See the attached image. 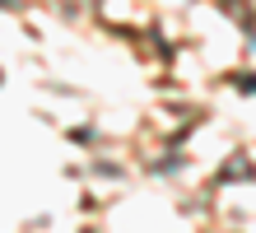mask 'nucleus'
<instances>
[{
  "instance_id": "obj_1",
  "label": "nucleus",
  "mask_w": 256,
  "mask_h": 233,
  "mask_svg": "<svg viewBox=\"0 0 256 233\" xmlns=\"http://www.w3.org/2000/svg\"><path fill=\"white\" fill-rule=\"evenodd\" d=\"M238 89H242V93H256V75H247V80H238Z\"/></svg>"
}]
</instances>
